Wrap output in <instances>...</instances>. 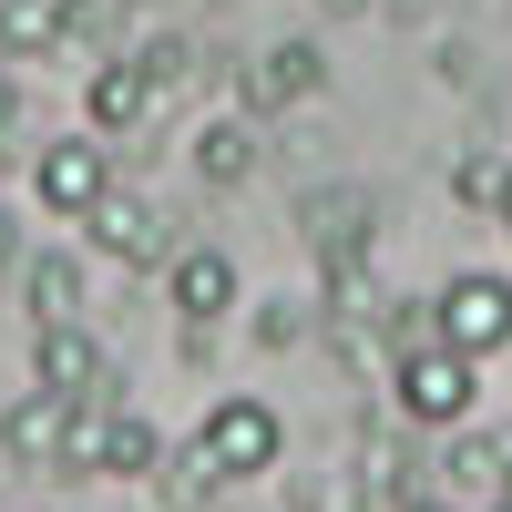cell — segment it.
<instances>
[{
  "label": "cell",
  "mask_w": 512,
  "mask_h": 512,
  "mask_svg": "<svg viewBox=\"0 0 512 512\" xmlns=\"http://www.w3.org/2000/svg\"><path fill=\"white\" fill-rule=\"evenodd\" d=\"M431 472H441V502H451V512H492V502L512 492V431H472V420H461Z\"/></svg>",
  "instance_id": "ba28073f"
},
{
  "label": "cell",
  "mask_w": 512,
  "mask_h": 512,
  "mask_svg": "<svg viewBox=\"0 0 512 512\" xmlns=\"http://www.w3.org/2000/svg\"><path fill=\"white\" fill-rule=\"evenodd\" d=\"M21 308H31V328H52V318H82V267H72V256H52V246H41V256H21Z\"/></svg>",
  "instance_id": "9a60e30c"
},
{
  "label": "cell",
  "mask_w": 512,
  "mask_h": 512,
  "mask_svg": "<svg viewBox=\"0 0 512 512\" xmlns=\"http://www.w3.org/2000/svg\"><path fill=\"white\" fill-rule=\"evenodd\" d=\"M11 134H21V82L0 72V154H11Z\"/></svg>",
  "instance_id": "44dd1931"
},
{
  "label": "cell",
  "mask_w": 512,
  "mask_h": 512,
  "mask_svg": "<svg viewBox=\"0 0 512 512\" xmlns=\"http://www.w3.org/2000/svg\"><path fill=\"white\" fill-rule=\"evenodd\" d=\"M134 72L154 82V93H185V82H195V41L185 31H144L134 41Z\"/></svg>",
  "instance_id": "e0dca14e"
},
{
  "label": "cell",
  "mask_w": 512,
  "mask_h": 512,
  "mask_svg": "<svg viewBox=\"0 0 512 512\" xmlns=\"http://www.w3.org/2000/svg\"><path fill=\"white\" fill-rule=\"evenodd\" d=\"M164 297H175L185 328H216L236 308V256L226 246H175V256H164Z\"/></svg>",
  "instance_id": "30bf717a"
},
{
  "label": "cell",
  "mask_w": 512,
  "mask_h": 512,
  "mask_svg": "<svg viewBox=\"0 0 512 512\" xmlns=\"http://www.w3.org/2000/svg\"><path fill=\"white\" fill-rule=\"evenodd\" d=\"M328 93V52L308 31H287V41H267L246 72H236V103H246V123H267V113H297V103H318Z\"/></svg>",
  "instance_id": "3957f363"
},
{
  "label": "cell",
  "mask_w": 512,
  "mask_h": 512,
  "mask_svg": "<svg viewBox=\"0 0 512 512\" xmlns=\"http://www.w3.org/2000/svg\"><path fill=\"white\" fill-rule=\"evenodd\" d=\"M154 482H164V502H175V512H195V502H216V492H226V472H216V461H205L195 441H185V451L164 441V461H154Z\"/></svg>",
  "instance_id": "2e32d148"
},
{
  "label": "cell",
  "mask_w": 512,
  "mask_h": 512,
  "mask_svg": "<svg viewBox=\"0 0 512 512\" xmlns=\"http://www.w3.org/2000/svg\"><path fill=\"white\" fill-rule=\"evenodd\" d=\"M379 349H420V338H441V308H431V297H379Z\"/></svg>",
  "instance_id": "ac0fdd59"
},
{
  "label": "cell",
  "mask_w": 512,
  "mask_h": 512,
  "mask_svg": "<svg viewBox=\"0 0 512 512\" xmlns=\"http://www.w3.org/2000/svg\"><path fill=\"white\" fill-rule=\"evenodd\" d=\"M492 512H512V492H502V502H492Z\"/></svg>",
  "instance_id": "484cf974"
},
{
  "label": "cell",
  "mask_w": 512,
  "mask_h": 512,
  "mask_svg": "<svg viewBox=\"0 0 512 512\" xmlns=\"http://www.w3.org/2000/svg\"><path fill=\"white\" fill-rule=\"evenodd\" d=\"M256 164H267V144H256V123L246 113H216V123H205V134H195V185H246L256 175Z\"/></svg>",
  "instance_id": "4fadbf2b"
},
{
  "label": "cell",
  "mask_w": 512,
  "mask_h": 512,
  "mask_svg": "<svg viewBox=\"0 0 512 512\" xmlns=\"http://www.w3.org/2000/svg\"><path fill=\"white\" fill-rule=\"evenodd\" d=\"M441 338L461 359H492V349H512V277H492V267H472V277H451L441 297Z\"/></svg>",
  "instance_id": "5b68a950"
},
{
  "label": "cell",
  "mask_w": 512,
  "mask_h": 512,
  "mask_svg": "<svg viewBox=\"0 0 512 512\" xmlns=\"http://www.w3.org/2000/svg\"><path fill=\"white\" fill-rule=\"evenodd\" d=\"M400 512H451V502H441V492H431V502H420V492H410V502H400Z\"/></svg>",
  "instance_id": "603a6c76"
},
{
  "label": "cell",
  "mask_w": 512,
  "mask_h": 512,
  "mask_svg": "<svg viewBox=\"0 0 512 512\" xmlns=\"http://www.w3.org/2000/svg\"><path fill=\"white\" fill-rule=\"evenodd\" d=\"M31 390H62V400H113V359L82 318L31 328Z\"/></svg>",
  "instance_id": "8992f818"
},
{
  "label": "cell",
  "mask_w": 512,
  "mask_h": 512,
  "mask_svg": "<svg viewBox=\"0 0 512 512\" xmlns=\"http://www.w3.org/2000/svg\"><path fill=\"white\" fill-rule=\"evenodd\" d=\"M195 451L216 461L226 482H256V472H277V451H287V420H277L267 400H246V390H236V400H216V410H205Z\"/></svg>",
  "instance_id": "277c9868"
},
{
  "label": "cell",
  "mask_w": 512,
  "mask_h": 512,
  "mask_svg": "<svg viewBox=\"0 0 512 512\" xmlns=\"http://www.w3.org/2000/svg\"><path fill=\"white\" fill-rule=\"evenodd\" d=\"M82 226H93V236H103V256H113V267H134V277L175 256V216H164V205H144V195H103Z\"/></svg>",
  "instance_id": "9c48e42d"
},
{
  "label": "cell",
  "mask_w": 512,
  "mask_h": 512,
  "mask_svg": "<svg viewBox=\"0 0 512 512\" xmlns=\"http://www.w3.org/2000/svg\"><path fill=\"white\" fill-rule=\"evenodd\" d=\"M62 431H72V400H62V390H21L11 410H0V451H11L21 472H52V461H62Z\"/></svg>",
  "instance_id": "8fae6325"
},
{
  "label": "cell",
  "mask_w": 512,
  "mask_h": 512,
  "mask_svg": "<svg viewBox=\"0 0 512 512\" xmlns=\"http://www.w3.org/2000/svg\"><path fill=\"white\" fill-rule=\"evenodd\" d=\"M328 11H369V0H328Z\"/></svg>",
  "instance_id": "d4e9b609"
},
{
  "label": "cell",
  "mask_w": 512,
  "mask_h": 512,
  "mask_svg": "<svg viewBox=\"0 0 512 512\" xmlns=\"http://www.w3.org/2000/svg\"><path fill=\"white\" fill-rule=\"evenodd\" d=\"M369 226H379V185H318V195H297V236L318 246L328 277H369Z\"/></svg>",
  "instance_id": "7a4b0ae2"
},
{
  "label": "cell",
  "mask_w": 512,
  "mask_h": 512,
  "mask_svg": "<svg viewBox=\"0 0 512 512\" xmlns=\"http://www.w3.org/2000/svg\"><path fill=\"white\" fill-rule=\"evenodd\" d=\"M472 410H482V359H461L451 338L390 349V420H410V431H461Z\"/></svg>",
  "instance_id": "6da1fadb"
},
{
  "label": "cell",
  "mask_w": 512,
  "mask_h": 512,
  "mask_svg": "<svg viewBox=\"0 0 512 512\" xmlns=\"http://www.w3.org/2000/svg\"><path fill=\"white\" fill-rule=\"evenodd\" d=\"M31 195L52 205L62 226H82V216H93V205L113 195V154H103V134H62L52 154L31 164Z\"/></svg>",
  "instance_id": "52a82bcc"
},
{
  "label": "cell",
  "mask_w": 512,
  "mask_h": 512,
  "mask_svg": "<svg viewBox=\"0 0 512 512\" xmlns=\"http://www.w3.org/2000/svg\"><path fill=\"white\" fill-rule=\"evenodd\" d=\"M21 256H31V246H21V226H11V216H0V267H21Z\"/></svg>",
  "instance_id": "7402d4cb"
},
{
  "label": "cell",
  "mask_w": 512,
  "mask_h": 512,
  "mask_svg": "<svg viewBox=\"0 0 512 512\" xmlns=\"http://www.w3.org/2000/svg\"><path fill=\"white\" fill-rule=\"evenodd\" d=\"M154 103H164V93L134 72V52H123V62H93V82H82V123H93V134H134Z\"/></svg>",
  "instance_id": "7c38bea8"
},
{
  "label": "cell",
  "mask_w": 512,
  "mask_h": 512,
  "mask_svg": "<svg viewBox=\"0 0 512 512\" xmlns=\"http://www.w3.org/2000/svg\"><path fill=\"white\" fill-rule=\"evenodd\" d=\"M318 328V297H267V308H256V349H297V338H308Z\"/></svg>",
  "instance_id": "ffe728a7"
},
{
  "label": "cell",
  "mask_w": 512,
  "mask_h": 512,
  "mask_svg": "<svg viewBox=\"0 0 512 512\" xmlns=\"http://www.w3.org/2000/svg\"><path fill=\"white\" fill-rule=\"evenodd\" d=\"M154 461H164V431L134 400H113L103 410V482H154Z\"/></svg>",
  "instance_id": "5bb4252c"
},
{
  "label": "cell",
  "mask_w": 512,
  "mask_h": 512,
  "mask_svg": "<svg viewBox=\"0 0 512 512\" xmlns=\"http://www.w3.org/2000/svg\"><path fill=\"white\" fill-rule=\"evenodd\" d=\"M502 175H512L502 154H461V164H451V205H472V216H502Z\"/></svg>",
  "instance_id": "d6986e66"
},
{
  "label": "cell",
  "mask_w": 512,
  "mask_h": 512,
  "mask_svg": "<svg viewBox=\"0 0 512 512\" xmlns=\"http://www.w3.org/2000/svg\"><path fill=\"white\" fill-rule=\"evenodd\" d=\"M502 226H512V175H502Z\"/></svg>",
  "instance_id": "cb8c5ba5"
}]
</instances>
